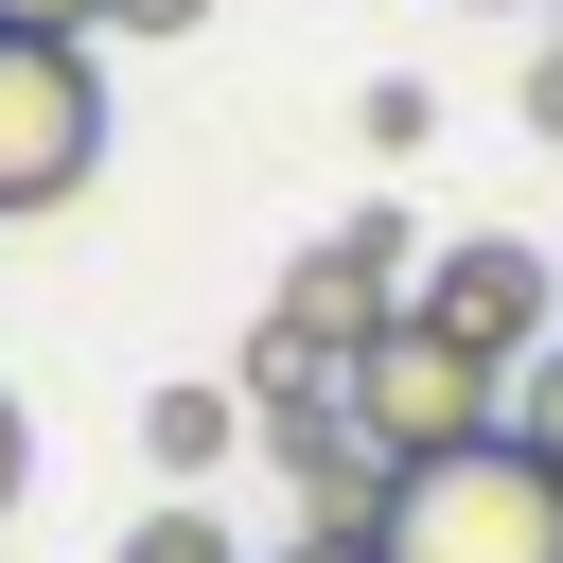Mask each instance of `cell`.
Instances as JSON below:
<instances>
[{"instance_id":"obj_3","label":"cell","mask_w":563,"mask_h":563,"mask_svg":"<svg viewBox=\"0 0 563 563\" xmlns=\"http://www.w3.org/2000/svg\"><path fill=\"white\" fill-rule=\"evenodd\" d=\"M88 176H106V70H88V35H0V229L70 211Z\"/></svg>"},{"instance_id":"obj_9","label":"cell","mask_w":563,"mask_h":563,"mask_svg":"<svg viewBox=\"0 0 563 563\" xmlns=\"http://www.w3.org/2000/svg\"><path fill=\"white\" fill-rule=\"evenodd\" d=\"M106 35H211V0H106Z\"/></svg>"},{"instance_id":"obj_13","label":"cell","mask_w":563,"mask_h":563,"mask_svg":"<svg viewBox=\"0 0 563 563\" xmlns=\"http://www.w3.org/2000/svg\"><path fill=\"white\" fill-rule=\"evenodd\" d=\"M528 141H563V53H545V70H528Z\"/></svg>"},{"instance_id":"obj_12","label":"cell","mask_w":563,"mask_h":563,"mask_svg":"<svg viewBox=\"0 0 563 563\" xmlns=\"http://www.w3.org/2000/svg\"><path fill=\"white\" fill-rule=\"evenodd\" d=\"M282 563H387V545H369V528H299Z\"/></svg>"},{"instance_id":"obj_2","label":"cell","mask_w":563,"mask_h":563,"mask_svg":"<svg viewBox=\"0 0 563 563\" xmlns=\"http://www.w3.org/2000/svg\"><path fill=\"white\" fill-rule=\"evenodd\" d=\"M352 422H369L387 457H457V440H510V369H493L475 334H440V317H387V334L352 352Z\"/></svg>"},{"instance_id":"obj_5","label":"cell","mask_w":563,"mask_h":563,"mask_svg":"<svg viewBox=\"0 0 563 563\" xmlns=\"http://www.w3.org/2000/svg\"><path fill=\"white\" fill-rule=\"evenodd\" d=\"M405 317H440V334H475L493 369H528V352L563 334V246H528V229H457V246L405 282Z\"/></svg>"},{"instance_id":"obj_11","label":"cell","mask_w":563,"mask_h":563,"mask_svg":"<svg viewBox=\"0 0 563 563\" xmlns=\"http://www.w3.org/2000/svg\"><path fill=\"white\" fill-rule=\"evenodd\" d=\"M35 493V422H18V387H0V510Z\"/></svg>"},{"instance_id":"obj_14","label":"cell","mask_w":563,"mask_h":563,"mask_svg":"<svg viewBox=\"0 0 563 563\" xmlns=\"http://www.w3.org/2000/svg\"><path fill=\"white\" fill-rule=\"evenodd\" d=\"M545 53H563V0H545Z\"/></svg>"},{"instance_id":"obj_6","label":"cell","mask_w":563,"mask_h":563,"mask_svg":"<svg viewBox=\"0 0 563 563\" xmlns=\"http://www.w3.org/2000/svg\"><path fill=\"white\" fill-rule=\"evenodd\" d=\"M229 440H264V422H246V387H158V405H141V457H158L176 493H211V475H229Z\"/></svg>"},{"instance_id":"obj_7","label":"cell","mask_w":563,"mask_h":563,"mask_svg":"<svg viewBox=\"0 0 563 563\" xmlns=\"http://www.w3.org/2000/svg\"><path fill=\"white\" fill-rule=\"evenodd\" d=\"M123 563H246V545H229V510H211V493H158V510L123 528Z\"/></svg>"},{"instance_id":"obj_1","label":"cell","mask_w":563,"mask_h":563,"mask_svg":"<svg viewBox=\"0 0 563 563\" xmlns=\"http://www.w3.org/2000/svg\"><path fill=\"white\" fill-rule=\"evenodd\" d=\"M369 545L387 563H563V457H528V440L405 457V493H387Z\"/></svg>"},{"instance_id":"obj_8","label":"cell","mask_w":563,"mask_h":563,"mask_svg":"<svg viewBox=\"0 0 563 563\" xmlns=\"http://www.w3.org/2000/svg\"><path fill=\"white\" fill-rule=\"evenodd\" d=\"M510 440H528V457H563V334L510 369Z\"/></svg>"},{"instance_id":"obj_4","label":"cell","mask_w":563,"mask_h":563,"mask_svg":"<svg viewBox=\"0 0 563 563\" xmlns=\"http://www.w3.org/2000/svg\"><path fill=\"white\" fill-rule=\"evenodd\" d=\"M405 264H422V246H405L387 211H352V229H317V246L282 264V299H264V334H282V352H317V369H352V352H369V334L405 317Z\"/></svg>"},{"instance_id":"obj_10","label":"cell","mask_w":563,"mask_h":563,"mask_svg":"<svg viewBox=\"0 0 563 563\" xmlns=\"http://www.w3.org/2000/svg\"><path fill=\"white\" fill-rule=\"evenodd\" d=\"M0 35H106V0H0Z\"/></svg>"}]
</instances>
